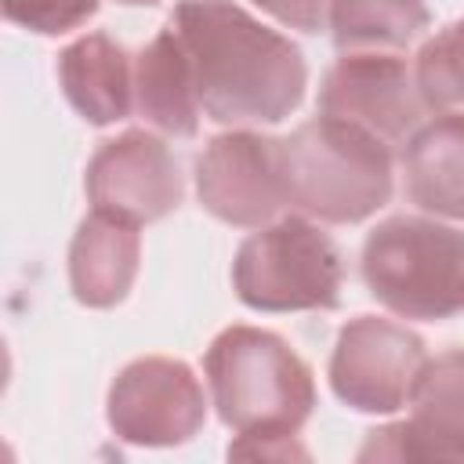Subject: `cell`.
Instances as JSON below:
<instances>
[{
    "instance_id": "8fae6325",
    "label": "cell",
    "mask_w": 464,
    "mask_h": 464,
    "mask_svg": "<svg viewBox=\"0 0 464 464\" xmlns=\"http://www.w3.org/2000/svg\"><path fill=\"white\" fill-rule=\"evenodd\" d=\"M410 420L370 431L359 460H464V348L424 359Z\"/></svg>"
},
{
    "instance_id": "9c48e42d",
    "label": "cell",
    "mask_w": 464,
    "mask_h": 464,
    "mask_svg": "<svg viewBox=\"0 0 464 464\" xmlns=\"http://www.w3.org/2000/svg\"><path fill=\"white\" fill-rule=\"evenodd\" d=\"M319 112L359 123L388 145H406L428 109L417 94L413 65L399 51H348L323 76Z\"/></svg>"
},
{
    "instance_id": "5b68a950",
    "label": "cell",
    "mask_w": 464,
    "mask_h": 464,
    "mask_svg": "<svg viewBox=\"0 0 464 464\" xmlns=\"http://www.w3.org/2000/svg\"><path fill=\"white\" fill-rule=\"evenodd\" d=\"M341 283L337 243L304 214L261 225L232 261L236 297L254 312H330L341 304Z\"/></svg>"
},
{
    "instance_id": "277c9868",
    "label": "cell",
    "mask_w": 464,
    "mask_h": 464,
    "mask_svg": "<svg viewBox=\"0 0 464 464\" xmlns=\"http://www.w3.org/2000/svg\"><path fill=\"white\" fill-rule=\"evenodd\" d=\"M362 283L399 319L464 315V228L420 214L381 221L362 243Z\"/></svg>"
},
{
    "instance_id": "44dd1931",
    "label": "cell",
    "mask_w": 464,
    "mask_h": 464,
    "mask_svg": "<svg viewBox=\"0 0 464 464\" xmlns=\"http://www.w3.org/2000/svg\"><path fill=\"white\" fill-rule=\"evenodd\" d=\"M457 33H460V44H464V18L457 22Z\"/></svg>"
},
{
    "instance_id": "2e32d148",
    "label": "cell",
    "mask_w": 464,
    "mask_h": 464,
    "mask_svg": "<svg viewBox=\"0 0 464 464\" xmlns=\"http://www.w3.org/2000/svg\"><path fill=\"white\" fill-rule=\"evenodd\" d=\"M431 14L424 0H330V36L341 54L348 51H402Z\"/></svg>"
},
{
    "instance_id": "ba28073f",
    "label": "cell",
    "mask_w": 464,
    "mask_h": 464,
    "mask_svg": "<svg viewBox=\"0 0 464 464\" xmlns=\"http://www.w3.org/2000/svg\"><path fill=\"white\" fill-rule=\"evenodd\" d=\"M199 207L236 228H261L286 207L279 138L250 127L218 134L196 160Z\"/></svg>"
},
{
    "instance_id": "8992f818",
    "label": "cell",
    "mask_w": 464,
    "mask_h": 464,
    "mask_svg": "<svg viewBox=\"0 0 464 464\" xmlns=\"http://www.w3.org/2000/svg\"><path fill=\"white\" fill-rule=\"evenodd\" d=\"M428 352L420 334L395 319L355 315L341 326L330 352V388L359 413H399L410 406Z\"/></svg>"
},
{
    "instance_id": "9a60e30c",
    "label": "cell",
    "mask_w": 464,
    "mask_h": 464,
    "mask_svg": "<svg viewBox=\"0 0 464 464\" xmlns=\"http://www.w3.org/2000/svg\"><path fill=\"white\" fill-rule=\"evenodd\" d=\"M406 196L424 214L464 221V112L424 120L402 145Z\"/></svg>"
},
{
    "instance_id": "30bf717a",
    "label": "cell",
    "mask_w": 464,
    "mask_h": 464,
    "mask_svg": "<svg viewBox=\"0 0 464 464\" xmlns=\"http://www.w3.org/2000/svg\"><path fill=\"white\" fill-rule=\"evenodd\" d=\"M83 188L94 210L149 225L178 210L181 203V170L174 152L149 130L134 127L98 145L87 163Z\"/></svg>"
},
{
    "instance_id": "7a4b0ae2",
    "label": "cell",
    "mask_w": 464,
    "mask_h": 464,
    "mask_svg": "<svg viewBox=\"0 0 464 464\" xmlns=\"http://www.w3.org/2000/svg\"><path fill=\"white\" fill-rule=\"evenodd\" d=\"M203 373L221 424L236 431L228 457L308 460L297 431L315 410V377L279 334L225 326L203 355Z\"/></svg>"
},
{
    "instance_id": "3957f363",
    "label": "cell",
    "mask_w": 464,
    "mask_h": 464,
    "mask_svg": "<svg viewBox=\"0 0 464 464\" xmlns=\"http://www.w3.org/2000/svg\"><path fill=\"white\" fill-rule=\"evenodd\" d=\"M286 207L326 225H359L377 214L395 188L392 145L373 130L315 116L279 138Z\"/></svg>"
},
{
    "instance_id": "52a82bcc",
    "label": "cell",
    "mask_w": 464,
    "mask_h": 464,
    "mask_svg": "<svg viewBox=\"0 0 464 464\" xmlns=\"http://www.w3.org/2000/svg\"><path fill=\"white\" fill-rule=\"evenodd\" d=\"M109 428L130 446H181L207 420V395L188 362L170 355H141L109 384Z\"/></svg>"
},
{
    "instance_id": "5bb4252c",
    "label": "cell",
    "mask_w": 464,
    "mask_h": 464,
    "mask_svg": "<svg viewBox=\"0 0 464 464\" xmlns=\"http://www.w3.org/2000/svg\"><path fill=\"white\" fill-rule=\"evenodd\" d=\"M58 83L69 105L94 127H109L134 109V62L109 33H87L62 47Z\"/></svg>"
},
{
    "instance_id": "d6986e66",
    "label": "cell",
    "mask_w": 464,
    "mask_h": 464,
    "mask_svg": "<svg viewBox=\"0 0 464 464\" xmlns=\"http://www.w3.org/2000/svg\"><path fill=\"white\" fill-rule=\"evenodd\" d=\"M265 14H272L286 29L319 33L330 22V0H254Z\"/></svg>"
},
{
    "instance_id": "ac0fdd59",
    "label": "cell",
    "mask_w": 464,
    "mask_h": 464,
    "mask_svg": "<svg viewBox=\"0 0 464 464\" xmlns=\"http://www.w3.org/2000/svg\"><path fill=\"white\" fill-rule=\"evenodd\" d=\"M0 4L7 22L40 36L69 33L98 11V0H0Z\"/></svg>"
},
{
    "instance_id": "e0dca14e",
    "label": "cell",
    "mask_w": 464,
    "mask_h": 464,
    "mask_svg": "<svg viewBox=\"0 0 464 464\" xmlns=\"http://www.w3.org/2000/svg\"><path fill=\"white\" fill-rule=\"evenodd\" d=\"M413 83L431 116L464 112V44L457 22L420 44L413 58Z\"/></svg>"
},
{
    "instance_id": "7c38bea8",
    "label": "cell",
    "mask_w": 464,
    "mask_h": 464,
    "mask_svg": "<svg viewBox=\"0 0 464 464\" xmlns=\"http://www.w3.org/2000/svg\"><path fill=\"white\" fill-rule=\"evenodd\" d=\"M141 225L91 210L69 243V290L87 308H116L134 279L141 261Z\"/></svg>"
},
{
    "instance_id": "ffe728a7",
    "label": "cell",
    "mask_w": 464,
    "mask_h": 464,
    "mask_svg": "<svg viewBox=\"0 0 464 464\" xmlns=\"http://www.w3.org/2000/svg\"><path fill=\"white\" fill-rule=\"evenodd\" d=\"M120 4H145V7H152V4H160V0H120Z\"/></svg>"
},
{
    "instance_id": "4fadbf2b",
    "label": "cell",
    "mask_w": 464,
    "mask_h": 464,
    "mask_svg": "<svg viewBox=\"0 0 464 464\" xmlns=\"http://www.w3.org/2000/svg\"><path fill=\"white\" fill-rule=\"evenodd\" d=\"M134 109L138 116L170 138H196L199 130V91L192 58L174 25L160 29L134 58Z\"/></svg>"
},
{
    "instance_id": "6da1fadb",
    "label": "cell",
    "mask_w": 464,
    "mask_h": 464,
    "mask_svg": "<svg viewBox=\"0 0 464 464\" xmlns=\"http://www.w3.org/2000/svg\"><path fill=\"white\" fill-rule=\"evenodd\" d=\"M170 25L192 58L207 120L261 127L286 120L304 102L308 65L297 44L236 0H178Z\"/></svg>"
}]
</instances>
